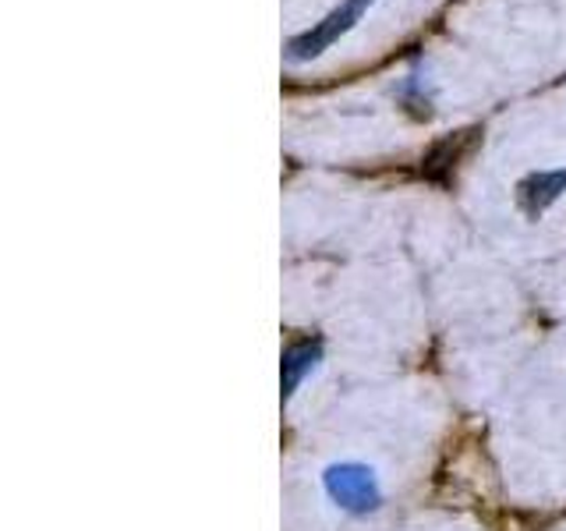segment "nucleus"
Wrapping results in <instances>:
<instances>
[{
    "instance_id": "obj_1",
    "label": "nucleus",
    "mask_w": 566,
    "mask_h": 531,
    "mask_svg": "<svg viewBox=\"0 0 566 531\" xmlns=\"http://www.w3.org/2000/svg\"><path fill=\"white\" fill-rule=\"evenodd\" d=\"M323 489L329 500L354 513V518H368V513H376L382 507V486L376 471L361 460H340V465H329L323 471Z\"/></svg>"
},
{
    "instance_id": "obj_2",
    "label": "nucleus",
    "mask_w": 566,
    "mask_h": 531,
    "mask_svg": "<svg viewBox=\"0 0 566 531\" xmlns=\"http://www.w3.org/2000/svg\"><path fill=\"white\" fill-rule=\"evenodd\" d=\"M376 4V0H344L340 8H333L323 22H315L308 32L294 35V40L287 43V61L291 64H305V61H315L323 58V53L340 40V35H347L354 25H358V18Z\"/></svg>"
},
{
    "instance_id": "obj_3",
    "label": "nucleus",
    "mask_w": 566,
    "mask_h": 531,
    "mask_svg": "<svg viewBox=\"0 0 566 531\" xmlns=\"http://www.w3.org/2000/svg\"><path fill=\"white\" fill-rule=\"evenodd\" d=\"M566 195V167L556 170H531L517 181V206L527 220H542Z\"/></svg>"
},
{
    "instance_id": "obj_4",
    "label": "nucleus",
    "mask_w": 566,
    "mask_h": 531,
    "mask_svg": "<svg viewBox=\"0 0 566 531\" xmlns=\"http://www.w3.org/2000/svg\"><path fill=\"white\" fill-rule=\"evenodd\" d=\"M323 362V341H297L283 351V362H280V394L283 400H291L297 394V386L305 383L308 372Z\"/></svg>"
}]
</instances>
